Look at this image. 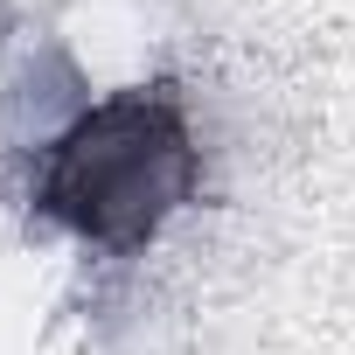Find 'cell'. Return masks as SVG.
Returning <instances> with one entry per match:
<instances>
[{
    "label": "cell",
    "instance_id": "6da1fadb",
    "mask_svg": "<svg viewBox=\"0 0 355 355\" xmlns=\"http://www.w3.org/2000/svg\"><path fill=\"white\" fill-rule=\"evenodd\" d=\"M202 182V146L174 84H125L84 105L28 174V202L77 244L112 258L146 251Z\"/></svg>",
    "mask_w": 355,
    "mask_h": 355
}]
</instances>
